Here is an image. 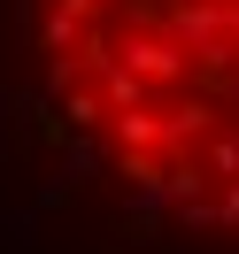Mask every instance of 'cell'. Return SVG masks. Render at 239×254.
<instances>
[{
    "label": "cell",
    "mask_w": 239,
    "mask_h": 254,
    "mask_svg": "<svg viewBox=\"0 0 239 254\" xmlns=\"http://www.w3.org/2000/svg\"><path fill=\"white\" fill-rule=\"evenodd\" d=\"M47 131L78 170L108 162L139 216L239 231V0H39Z\"/></svg>",
    "instance_id": "cell-1"
}]
</instances>
